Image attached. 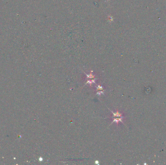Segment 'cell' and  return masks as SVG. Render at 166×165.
Instances as JSON below:
<instances>
[{"label":"cell","mask_w":166,"mask_h":165,"mask_svg":"<svg viewBox=\"0 0 166 165\" xmlns=\"http://www.w3.org/2000/svg\"><path fill=\"white\" fill-rule=\"evenodd\" d=\"M112 112L113 113L114 116V120L113 122H116L117 123H118V122H122V117H121V114L119 113V112L117 111L116 113L113 112V111Z\"/></svg>","instance_id":"cell-1"}]
</instances>
